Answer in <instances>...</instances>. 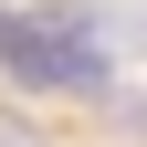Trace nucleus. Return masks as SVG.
I'll use <instances>...</instances> for the list:
<instances>
[{
    "mask_svg": "<svg viewBox=\"0 0 147 147\" xmlns=\"http://www.w3.org/2000/svg\"><path fill=\"white\" fill-rule=\"evenodd\" d=\"M0 147H32V126H0Z\"/></svg>",
    "mask_w": 147,
    "mask_h": 147,
    "instance_id": "f257e3e1",
    "label": "nucleus"
}]
</instances>
